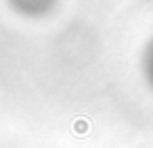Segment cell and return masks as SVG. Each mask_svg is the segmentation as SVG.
I'll list each match as a JSON object with an SVG mask.
<instances>
[{
  "instance_id": "cell-1",
  "label": "cell",
  "mask_w": 153,
  "mask_h": 148,
  "mask_svg": "<svg viewBox=\"0 0 153 148\" xmlns=\"http://www.w3.org/2000/svg\"><path fill=\"white\" fill-rule=\"evenodd\" d=\"M74 129H76V133H86L88 131V121L86 119H76Z\"/></svg>"
}]
</instances>
